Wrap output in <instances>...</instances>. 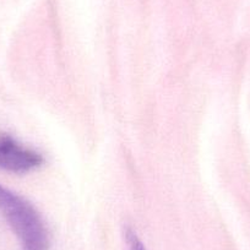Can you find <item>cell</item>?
I'll use <instances>...</instances> for the list:
<instances>
[{"label": "cell", "mask_w": 250, "mask_h": 250, "mask_svg": "<svg viewBox=\"0 0 250 250\" xmlns=\"http://www.w3.org/2000/svg\"><path fill=\"white\" fill-rule=\"evenodd\" d=\"M0 211L21 243L22 250H49L47 226L35 206L0 184Z\"/></svg>", "instance_id": "obj_1"}, {"label": "cell", "mask_w": 250, "mask_h": 250, "mask_svg": "<svg viewBox=\"0 0 250 250\" xmlns=\"http://www.w3.org/2000/svg\"><path fill=\"white\" fill-rule=\"evenodd\" d=\"M44 163V157L37 151L21 145L10 135H0V169L25 174Z\"/></svg>", "instance_id": "obj_2"}, {"label": "cell", "mask_w": 250, "mask_h": 250, "mask_svg": "<svg viewBox=\"0 0 250 250\" xmlns=\"http://www.w3.org/2000/svg\"><path fill=\"white\" fill-rule=\"evenodd\" d=\"M125 239H126L129 250H146L144 243L141 242L140 238L136 235V233L131 228L125 229Z\"/></svg>", "instance_id": "obj_3"}]
</instances>
